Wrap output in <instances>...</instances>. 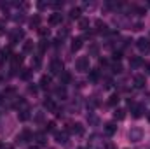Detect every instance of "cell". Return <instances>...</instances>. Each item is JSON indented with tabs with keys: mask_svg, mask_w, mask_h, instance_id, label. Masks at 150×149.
Segmentation results:
<instances>
[{
	"mask_svg": "<svg viewBox=\"0 0 150 149\" xmlns=\"http://www.w3.org/2000/svg\"><path fill=\"white\" fill-rule=\"evenodd\" d=\"M54 126H56L54 121H49V123L45 125V132H54Z\"/></svg>",
	"mask_w": 150,
	"mask_h": 149,
	"instance_id": "32",
	"label": "cell"
},
{
	"mask_svg": "<svg viewBox=\"0 0 150 149\" xmlns=\"http://www.w3.org/2000/svg\"><path fill=\"white\" fill-rule=\"evenodd\" d=\"M115 132H117L115 123H107V125H105V133H107V135H110V137H112Z\"/></svg>",
	"mask_w": 150,
	"mask_h": 149,
	"instance_id": "11",
	"label": "cell"
},
{
	"mask_svg": "<svg viewBox=\"0 0 150 149\" xmlns=\"http://www.w3.org/2000/svg\"><path fill=\"white\" fill-rule=\"evenodd\" d=\"M70 18H72V19H80V9H79V7H74V9L70 11Z\"/></svg>",
	"mask_w": 150,
	"mask_h": 149,
	"instance_id": "20",
	"label": "cell"
},
{
	"mask_svg": "<svg viewBox=\"0 0 150 149\" xmlns=\"http://www.w3.org/2000/svg\"><path fill=\"white\" fill-rule=\"evenodd\" d=\"M113 58H115V60H120V58H122V53H120V51L113 53Z\"/></svg>",
	"mask_w": 150,
	"mask_h": 149,
	"instance_id": "38",
	"label": "cell"
},
{
	"mask_svg": "<svg viewBox=\"0 0 150 149\" xmlns=\"http://www.w3.org/2000/svg\"><path fill=\"white\" fill-rule=\"evenodd\" d=\"M87 27H89V19L80 18V19H79V28H80V30H87Z\"/></svg>",
	"mask_w": 150,
	"mask_h": 149,
	"instance_id": "18",
	"label": "cell"
},
{
	"mask_svg": "<svg viewBox=\"0 0 150 149\" xmlns=\"http://www.w3.org/2000/svg\"><path fill=\"white\" fill-rule=\"evenodd\" d=\"M38 84H40V88H49L51 86V75H42Z\"/></svg>",
	"mask_w": 150,
	"mask_h": 149,
	"instance_id": "13",
	"label": "cell"
},
{
	"mask_svg": "<svg viewBox=\"0 0 150 149\" xmlns=\"http://www.w3.org/2000/svg\"><path fill=\"white\" fill-rule=\"evenodd\" d=\"M70 130H72V133L75 135H84V125L82 123H74V125H70Z\"/></svg>",
	"mask_w": 150,
	"mask_h": 149,
	"instance_id": "6",
	"label": "cell"
},
{
	"mask_svg": "<svg viewBox=\"0 0 150 149\" xmlns=\"http://www.w3.org/2000/svg\"><path fill=\"white\" fill-rule=\"evenodd\" d=\"M18 117H19V121H26L28 117H30V114L26 111H19V114H18Z\"/></svg>",
	"mask_w": 150,
	"mask_h": 149,
	"instance_id": "26",
	"label": "cell"
},
{
	"mask_svg": "<svg viewBox=\"0 0 150 149\" xmlns=\"http://www.w3.org/2000/svg\"><path fill=\"white\" fill-rule=\"evenodd\" d=\"M45 5H47V4H45V2H38V4H37V7H38V9H44V7H45Z\"/></svg>",
	"mask_w": 150,
	"mask_h": 149,
	"instance_id": "41",
	"label": "cell"
},
{
	"mask_svg": "<svg viewBox=\"0 0 150 149\" xmlns=\"http://www.w3.org/2000/svg\"><path fill=\"white\" fill-rule=\"evenodd\" d=\"M38 34H40V37H47V35H49V28L38 27Z\"/></svg>",
	"mask_w": 150,
	"mask_h": 149,
	"instance_id": "28",
	"label": "cell"
},
{
	"mask_svg": "<svg viewBox=\"0 0 150 149\" xmlns=\"http://www.w3.org/2000/svg\"><path fill=\"white\" fill-rule=\"evenodd\" d=\"M100 65H103V67L108 65V60H107V58H100Z\"/></svg>",
	"mask_w": 150,
	"mask_h": 149,
	"instance_id": "39",
	"label": "cell"
},
{
	"mask_svg": "<svg viewBox=\"0 0 150 149\" xmlns=\"http://www.w3.org/2000/svg\"><path fill=\"white\" fill-rule=\"evenodd\" d=\"M113 117H115V119H119V121H122V119L126 117V111H124V109H115Z\"/></svg>",
	"mask_w": 150,
	"mask_h": 149,
	"instance_id": "17",
	"label": "cell"
},
{
	"mask_svg": "<svg viewBox=\"0 0 150 149\" xmlns=\"http://www.w3.org/2000/svg\"><path fill=\"white\" fill-rule=\"evenodd\" d=\"M105 149H115V146H113L112 142H108V144H107V146H105Z\"/></svg>",
	"mask_w": 150,
	"mask_h": 149,
	"instance_id": "43",
	"label": "cell"
},
{
	"mask_svg": "<svg viewBox=\"0 0 150 149\" xmlns=\"http://www.w3.org/2000/svg\"><path fill=\"white\" fill-rule=\"evenodd\" d=\"M136 47H138L142 53H149L150 51V39L140 37L138 40H136Z\"/></svg>",
	"mask_w": 150,
	"mask_h": 149,
	"instance_id": "2",
	"label": "cell"
},
{
	"mask_svg": "<svg viewBox=\"0 0 150 149\" xmlns=\"http://www.w3.org/2000/svg\"><path fill=\"white\" fill-rule=\"evenodd\" d=\"M44 107H45L47 111H54V112H56V109H58V107H56V104H54V102H52L51 98L44 100Z\"/></svg>",
	"mask_w": 150,
	"mask_h": 149,
	"instance_id": "16",
	"label": "cell"
},
{
	"mask_svg": "<svg viewBox=\"0 0 150 149\" xmlns=\"http://www.w3.org/2000/svg\"><path fill=\"white\" fill-rule=\"evenodd\" d=\"M33 65H35V67H40V56H37V58L33 60Z\"/></svg>",
	"mask_w": 150,
	"mask_h": 149,
	"instance_id": "40",
	"label": "cell"
},
{
	"mask_svg": "<svg viewBox=\"0 0 150 149\" xmlns=\"http://www.w3.org/2000/svg\"><path fill=\"white\" fill-rule=\"evenodd\" d=\"M133 82H134V88H145L147 79H145V75L143 74H136L134 75V79H133Z\"/></svg>",
	"mask_w": 150,
	"mask_h": 149,
	"instance_id": "4",
	"label": "cell"
},
{
	"mask_svg": "<svg viewBox=\"0 0 150 149\" xmlns=\"http://www.w3.org/2000/svg\"><path fill=\"white\" fill-rule=\"evenodd\" d=\"M2 104H4V97L0 95V105H2Z\"/></svg>",
	"mask_w": 150,
	"mask_h": 149,
	"instance_id": "45",
	"label": "cell"
},
{
	"mask_svg": "<svg viewBox=\"0 0 150 149\" xmlns=\"http://www.w3.org/2000/svg\"><path fill=\"white\" fill-rule=\"evenodd\" d=\"M56 93H58L59 97H65V95H67V91H65V88H58V90H56Z\"/></svg>",
	"mask_w": 150,
	"mask_h": 149,
	"instance_id": "35",
	"label": "cell"
},
{
	"mask_svg": "<svg viewBox=\"0 0 150 149\" xmlns=\"http://www.w3.org/2000/svg\"><path fill=\"white\" fill-rule=\"evenodd\" d=\"M23 37H25V32H23V30H18V32H14V34H12V37H11V42H12V44H16L18 40H21Z\"/></svg>",
	"mask_w": 150,
	"mask_h": 149,
	"instance_id": "15",
	"label": "cell"
},
{
	"mask_svg": "<svg viewBox=\"0 0 150 149\" xmlns=\"http://www.w3.org/2000/svg\"><path fill=\"white\" fill-rule=\"evenodd\" d=\"M147 72H149V74H150V63H149V65H147Z\"/></svg>",
	"mask_w": 150,
	"mask_h": 149,
	"instance_id": "46",
	"label": "cell"
},
{
	"mask_svg": "<svg viewBox=\"0 0 150 149\" xmlns=\"http://www.w3.org/2000/svg\"><path fill=\"white\" fill-rule=\"evenodd\" d=\"M61 21H63V16L59 12H54V14L49 16V25H59Z\"/></svg>",
	"mask_w": 150,
	"mask_h": 149,
	"instance_id": "7",
	"label": "cell"
},
{
	"mask_svg": "<svg viewBox=\"0 0 150 149\" xmlns=\"http://www.w3.org/2000/svg\"><path fill=\"white\" fill-rule=\"evenodd\" d=\"M33 74V70H30V69H25L23 72H21V79H30Z\"/></svg>",
	"mask_w": 150,
	"mask_h": 149,
	"instance_id": "24",
	"label": "cell"
},
{
	"mask_svg": "<svg viewBox=\"0 0 150 149\" xmlns=\"http://www.w3.org/2000/svg\"><path fill=\"white\" fill-rule=\"evenodd\" d=\"M7 54H9V49H4V51H0V65H2V63H4V62L9 58Z\"/></svg>",
	"mask_w": 150,
	"mask_h": 149,
	"instance_id": "25",
	"label": "cell"
},
{
	"mask_svg": "<svg viewBox=\"0 0 150 149\" xmlns=\"http://www.w3.org/2000/svg\"><path fill=\"white\" fill-rule=\"evenodd\" d=\"M82 46H84V39L82 37H75L72 40V51H79Z\"/></svg>",
	"mask_w": 150,
	"mask_h": 149,
	"instance_id": "8",
	"label": "cell"
},
{
	"mask_svg": "<svg viewBox=\"0 0 150 149\" xmlns=\"http://www.w3.org/2000/svg\"><path fill=\"white\" fill-rule=\"evenodd\" d=\"M30 149H38V146H33V148H30Z\"/></svg>",
	"mask_w": 150,
	"mask_h": 149,
	"instance_id": "49",
	"label": "cell"
},
{
	"mask_svg": "<svg viewBox=\"0 0 150 149\" xmlns=\"http://www.w3.org/2000/svg\"><path fill=\"white\" fill-rule=\"evenodd\" d=\"M2 34H4V28H2V27H0V35H2Z\"/></svg>",
	"mask_w": 150,
	"mask_h": 149,
	"instance_id": "47",
	"label": "cell"
},
{
	"mask_svg": "<svg viewBox=\"0 0 150 149\" xmlns=\"http://www.w3.org/2000/svg\"><path fill=\"white\" fill-rule=\"evenodd\" d=\"M129 139H131L133 142H138V140L142 139V130H138V128L131 130V132H129Z\"/></svg>",
	"mask_w": 150,
	"mask_h": 149,
	"instance_id": "9",
	"label": "cell"
},
{
	"mask_svg": "<svg viewBox=\"0 0 150 149\" xmlns=\"http://www.w3.org/2000/svg\"><path fill=\"white\" fill-rule=\"evenodd\" d=\"M113 72H115V74H120V72H122V65H120V63H115V65H113Z\"/></svg>",
	"mask_w": 150,
	"mask_h": 149,
	"instance_id": "33",
	"label": "cell"
},
{
	"mask_svg": "<svg viewBox=\"0 0 150 149\" xmlns=\"http://www.w3.org/2000/svg\"><path fill=\"white\" fill-rule=\"evenodd\" d=\"M38 47H40V51H42V53H44V51H45V49H47V47H49V40H42V42H40V44H38Z\"/></svg>",
	"mask_w": 150,
	"mask_h": 149,
	"instance_id": "31",
	"label": "cell"
},
{
	"mask_svg": "<svg viewBox=\"0 0 150 149\" xmlns=\"http://www.w3.org/2000/svg\"><path fill=\"white\" fill-rule=\"evenodd\" d=\"M28 139H32L30 130H23V132H21V135H18V142H25V140H28Z\"/></svg>",
	"mask_w": 150,
	"mask_h": 149,
	"instance_id": "14",
	"label": "cell"
},
{
	"mask_svg": "<svg viewBox=\"0 0 150 149\" xmlns=\"http://www.w3.org/2000/svg\"><path fill=\"white\" fill-rule=\"evenodd\" d=\"M38 25H40V16H33V18H32V19H30V27H32V28H38Z\"/></svg>",
	"mask_w": 150,
	"mask_h": 149,
	"instance_id": "21",
	"label": "cell"
},
{
	"mask_svg": "<svg viewBox=\"0 0 150 149\" xmlns=\"http://www.w3.org/2000/svg\"><path fill=\"white\" fill-rule=\"evenodd\" d=\"M28 91L35 95V93H37V91H38V88H37V86H28Z\"/></svg>",
	"mask_w": 150,
	"mask_h": 149,
	"instance_id": "36",
	"label": "cell"
},
{
	"mask_svg": "<svg viewBox=\"0 0 150 149\" xmlns=\"http://www.w3.org/2000/svg\"><path fill=\"white\" fill-rule=\"evenodd\" d=\"M119 100H120V98H119V95H112V97H110V100H108V104H110V105H117V104H119Z\"/></svg>",
	"mask_w": 150,
	"mask_h": 149,
	"instance_id": "29",
	"label": "cell"
},
{
	"mask_svg": "<svg viewBox=\"0 0 150 149\" xmlns=\"http://www.w3.org/2000/svg\"><path fill=\"white\" fill-rule=\"evenodd\" d=\"M21 63H23V56H21V54H14V56H12V65H14V69H16L18 65H21Z\"/></svg>",
	"mask_w": 150,
	"mask_h": 149,
	"instance_id": "19",
	"label": "cell"
},
{
	"mask_svg": "<svg viewBox=\"0 0 150 149\" xmlns=\"http://www.w3.org/2000/svg\"><path fill=\"white\" fill-rule=\"evenodd\" d=\"M94 25H96V30H98V32H101V34H107V32H108V30H107L108 27H107L101 19H96V21H94Z\"/></svg>",
	"mask_w": 150,
	"mask_h": 149,
	"instance_id": "10",
	"label": "cell"
},
{
	"mask_svg": "<svg viewBox=\"0 0 150 149\" xmlns=\"http://www.w3.org/2000/svg\"><path fill=\"white\" fill-rule=\"evenodd\" d=\"M33 49H35L33 40H25V44H23V51H25V53H32Z\"/></svg>",
	"mask_w": 150,
	"mask_h": 149,
	"instance_id": "12",
	"label": "cell"
},
{
	"mask_svg": "<svg viewBox=\"0 0 150 149\" xmlns=\"http://www.w3.org/2000/svg\"><path fill=\"white\" fill-rule=\"evenodd\" d=\"M89 79H91L93 82H96V81L100 79V72H98V70H89Z\"/></svg>",
	"mask_w": 150,
	"mask_h": 149,
	"instance_id": "22",
	"label": "cell"
},
{
	"mask_svg": "<svg viewBox=\"0 0 150 149\" xmlns=\"http://www.w3.org/2000/svg\"><path fill=\"white\" fill-rule=\"evenodd\" d=\"M54 139H56L58 144H67L68 142V133L67 132H56L54 133Z\"/></svg>",
	"mask_w": 150,
	"mask_h": 149,
	"instance_id": "5",
	"label": "cell"
},
{
	"mask_svg": "<svg viewBox=\"0 0 150 149\" xmlns=\"http://www.w3.org/2000/svg\"><path fill=\"white\" fill-rule=\"evenodd\" d=\"M147 119H149V121H150V112H149V114H147Z\"/></svg>",
	"mask_w": 150,
	"mask_h": 149,
	"instance_id": "48",
	"label": "cell"
},
{
	"mask_svg": "<svg viewBox=\"0 0 150 149\" xmlns=\"http://www.w3.org/2000/svg\"><path fill=\"white\" fill-rule=\"evenodd\" d=\"M61 81H63V84H67V82H70V81H72V75L68 74V72H65V74L61 75Z\"/></svg>",
	"mask_w": 150,
	"mask_h": 149,
	"instance_id": "30",
	"label": "cell"
},
{
	"mask_svg": "<svg viewBox=\"0 0 150 149\" xmlns=\"http://www.w3.org/2000/svg\"><path fill=\"white\" fill-rule=\"evenodd\" d=\"M49 70H51L52 74H61V72H63V63H61V60H52L51 65H49Z\"/></svg>",
	"mask_w": 150,
	"mask_h": 149,
	"instance_id": "3",
	"label": "cell"
},
{
	"mask_svg": "<svg viewBox=\"0 0 150 149\" xmlns=\"http://www.w3.org/2000/svg\"><path fill=\"white\" fill-rule=\"evenodd\" d=\"M35 139H37L38 146H44V144H45V137H44L42 133H37V135H35Z\"/></svg>",
	"mask_w": 150,
	"mask_h": 149,
	"instance_id": "27",
	"label": "cell"
},
{
	"mask_svg": "<svg viewBox=\"0 0 150 149\" xmlns=\"http://www.w3.org/2000/svg\"><path fill=\"white\" fill-rule=\"evenodd\" d=\"M5 149H12V148H11V146H7V148H5Z\"/></svg>",
	"mask_w": 150,
	"mask_h": 149,
	"instance_id": "50",
	"label": "cell"
},
{
	"mask_svg": "<svg viewBox=\"0 0 150 149\" xmlns=\"http://www.w3.org/2000/svg\"><path fill=\"white\" fill-rule=\"evenodd\" d=\"M131 65L138 67V65H142V60H140V58H131Z\"/></svg>",
	"mask_w": 150,
	"mask_h": 149,
	"instance_id": "34",
	"label": "cell"
},
{
	"mask_svg": "<svg viewBox=\"0 0 150 149\" xmlns=\"http://www.w3.org/2000/svg\"><path fill=\"white\" fill-rule=\"evenodd\" d=\"M75 69H77L79 72H89V58H87V56H80V58H77V62H75Z\"/></svg>",
	"mask_w": 150,
	"mask_h": 149,
	"instance_id": "1",
	"label": "cell"
},
{
	"mask_svg": "<svg viewBox=\"0 0 150 149\" xmlns=\"http://www.w3.org/2000/svg\"><path fill=\"white\" fill-rule=\"evenodd\" d=\"M0 9H2V11H7V9H9V4H5V2H0Z\"/></svg>",
	"mask_w": 150,
	"mask_h": 149,
	"instance_id": "37",
	"label": "cell"
},
{
	"mask_svg": "<svg viewBox=\"0 0 150 149\" xmlns=\"http://www.w3.org/2000/svg\"><path fill=\"white\" fill-rule=\"evenodd\" d=\"M91 53L96 54V53H98V47H96V46H91Z\"/></svg>",
	"mask_w": 150,
	"mask_h": 149,
	"instance_id": "42",
	"label": "cell"
},
{
	"mask_svg": "<svg viewBox=\"0 0 150 149\" xmlns=\"http://www.w3.org/2000/svg\"><path fill=\"white\" fill-rule=\"evenodd\" d=\"M42 117H44L42 114H37V116H35V121H42Z\"/></svg>",
	"mask_w": 150,
	"mask_h": 149,
	"instance_id": "44",
	"label": "cell"
},
{
	"mask_svg": "<svg viewBox=\"0 0 150 149\" xmlns=\"http://www.w3.org/2000/svg\"><path fill=\"white\" fill-rule=\"evenodd\" d=\"M133 116H134V117H142V116H143V107H142V105H136L134 111H133Z\"/></svg>",
	"mask_w": 150,
	"mask_h": 149,
	"instance_id": "23",
	"label": "cell"
}]
</instances>
